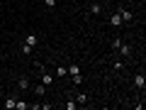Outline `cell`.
I'll use <instances>...</instances> for the list:
<instances>
[{
    "label": "cell",
    "mask_w": 146,
    "mask_h": 110,
    "mask_svg": "<svg viewBox=\"0 0 146 110\" xmlns=\"http://www.w3.org/2000/svg\"><path fill=\"white\" fill-rule=\"evenodd\" d=\"M66 71L73 76V83L78 86L80 83V66H78V64H71V66H66Z\"/></svg>",
    "instance_id": "6da1fadb"
},
{
    "label": "cell",
    "mask_w": 146,
    "mask_h": 110,
    "mask_svg": "<svg viewBox=\"0 0 146 110\" xmlns=\"http://www.w3.org/2000/svg\"><path fill=\"white\" fill-rule=\"evenodd\" d=\"M117 15H119L124 22H131V20H134V12H131V10H127V7H122V5L117 7Z\"/></svg>",
    "instance_id": "7a4b0ae2"
},
{
    "label": "cell",
    "mask_w": 146,
    "mask_h": 110,
    "mask_svg": "<svg viewBox=\"0 0 146 110\" xmlns=\"http://www.w3.org/2000/svg\"><path fill=\"white\" fill-rule=\"evenodd\" d=\"M134 86H136V88H141V91H144V86H146V78H144V73H136V76H134Z\"/></svg>",
    "instance_id": "3957f363"
},
{
    "label": "cell",
    "mask_w": 146,
    "mask_h": 110,
    "mask_svg": "<svg viewBox=\"0 0 146 110\" xmlns=\"http://www.w3.org/2000/svg\"><path fill=\"white\" fill-rule=\"evenodd\" d=\"M117 52H119V56H131V47H129V44H124V42L117 47Z\"/></svg>",
    "instance_id": "277c9868"
},
{
    "label": "cell",
    "mask_w": 146,
    "mask_h": 110,
    "mask_svg": "<svg viewBox=\"0 0 146 110\" xmlns=\"http://www.w3.org/2000/svg\"><path fill=\"white\" fill-rule=\"evenodd\" d=\"M88 12H90V15H100V12H102V7H100L98 3H90V5H88Z\"/></svg>",
    "instance_id": "5b68a950"
},
{
    "label": "cell",
    "mask_w": 146,
    "mask_h": 110,
    "mask_svg": "<svg viewBox=\"0 0 146 110\" xmlns=\"http://www.w3.org/2000/svg\"><path fill=\"white\" fill-rule=\"evenodd\" d=\"M36 42H39L36 34H27V37H25V44H29V47H36Z\"/></svg>",
    "instance_id": "8992f818"
},
{
    "label": "cell",
    "mask_w": 146,
    "mask_h": 110,
    "mask_svg": "<svg viewBox=\"0 0 146 110\" xmlns=\"http://www.w3.org/2000/svg\"><path fill=\"white\" fill-rule=\"evenodd\" d=\"M42 83H44V86H51V83H54V76H51V73H44V71H42Z\"/></svg>",
    "instance_id": "52a82bcc"
},
{
    "label": "cell",
    "mask_w": 146,
    "mask_h": 110,
    "mask_svg": "<svg viewBox=\"0 0 146 110\" xmlns=\"http://www.w3.org/2000/svg\"><path fill=\"white\" fill-rule=\"evenodd\" d=\"M15 103H17V98H15V95H10V98L5 100V110H15Z\"/></svg>",
    "instance_id": "ba28073f"
},
{
    "label": "cell",
    "mask_w": 146,
    "mask_h": 110,
    "mask_svg": "<svg viewBox=\"0 0 146 110\" xmlns=\"http://www.w3.org/2000/svg\"><path fill=\"white\" fill-rule=\"evenodd\" d=\"M110 25H112V27H119V25H122V17L117 15V12H115V15L110 17Z\"/></svg>",
    "instance_id": "9c48e42d"
},
{
    "label": "cell",
    "mask_w": 146,
    "mask_h": 110,
    "mask_svg": "<svg viewBox=\"0 0 146 110\" xmlns=\"http://www.w3.org/2000/svg\"><path fill=\"white\" fill-rule=\"evenodd\" d=\"M88 95H85V93H78V95H76V103H78V105H85V103H88Z\"/></svg>",
    "instance_id": "30bf717a"
},
{
    "label": "cell",
    "mask_w": 146,
    "mask_h": 110,
    "mask_svg": "<svg viewBox=\"0 0 146 110\" xmlns=\"http://www.w3.org/2000/svg\"><path fill=\"white\" fill-rule=\"evenodd\" d=\"M17 88H20V91H27V88H29V78H20Z\"/></svg>",
    "instance_id": "8fae6325"
},
{
    "label": "cell",
    "mask_w": 146,
    "mask_h": 110,
    "mask_svg": "<svg viewBox=\"0 0 146 110\" xmlns=\"http://www.w3.org/2000/svg\"><path fill=\"white\" fill-rule=\"evenodd\" d=\"M15 110H29V103H25V100H17V103H15Z\"/></svg>",
    "instance_id": "7c38bea8"
},
{
    "label": "cell",
    "mask_w": 146,
    "mask_h": 110,
    "mask_svg": "<svg viewBox=\"0 0 146 110\" xmlns=\"http://www.w3.org/2000/svg\"><path fill=\"white\" fill-rule=\"evenodd\" d=\"M34 93H36V95H44V93H46V86H44V83L34 86Z\"/></svg>",
    "instance_id": "4fadbf2b"
},
{
    "label": "cell",
    "mask_w": 146,
    "mask_h": 110,
    "mask_svg": "<svg viewBox=\"0 0 146 110\" xmlns=\"http://www.w3.org/2000/svg\"><path fill=\"white\" fill-rule=\"evenodd\" d=\"M76 108H78V103H76V98H71L66 103V110H76Z\"/></svg>",
    "instance_id": "5bb4252c"
},
{
    "label": "cell",
    "mask_w": 146,
    "mask_h": 110,
    "mask_svg": "<svg viewBox=\"0 0 146 110\" xmlns=\"http://www.w3.org/2000/svg\"><path fill=\"white\" fill-rule=\"evenodd\" d=\"M44 5H46L49 10H54V7H56V0H44Z\"/></svg>",
    "instance_id": "9a60e30c"
},
{
    "label": "cell",
    "mask_w": 146,
    "mask_h": 110,
    "mask_svg": "<svg viewBox=\"0 0 146 110\" xmlns=\"http://www.w3.org/2000/svg\"><path fill=\"white\" fill-rule=\"evenodd\" d=\"M112 68H115V71H122V68H124V64H122V61H115V64H112Z\"/></svg>",
    "instance_id": "2e32d148"
},
{
    "label": "cell",
    "mask_w": 146,
    "mask_h": 110,
    "mask_svg": "<svg viewBox=\"0 0 146 110\" xmlns=\"http://www.w3.org/2000/svg\"><path fill=\"white\" fill-rule=\"evenodd\" d=\"M66 73H68L66 66H58V68H56V76H66Z\"/></svg>",
    "instance_id": "e0dca14e"
},
{
    "label": "cell",
    "mask_w": 146,
    "mask_h": 110,
    "mask_svg": "<svg viewBox=\"0 0 146 110\" xmlns=\"http://www.w3.org/2000/svg\"><path fill=\"white\" fill-rule=\"evenodd\" d=\"M0 95H3V88H0Z\"/></svg>",
    "instance_id": "ac0fdd59"
}]
</instances>
